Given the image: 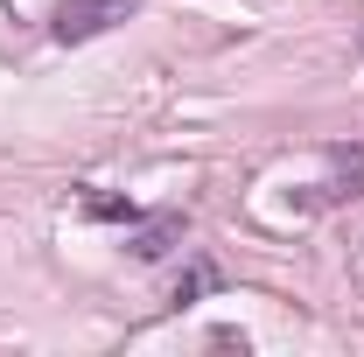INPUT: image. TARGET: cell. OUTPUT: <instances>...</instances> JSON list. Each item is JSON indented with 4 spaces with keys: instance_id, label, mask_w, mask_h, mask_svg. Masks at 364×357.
I'll list each match as a JSON object with an SVG mask.
<instances>
[{
    "instance_id": "1",
    "label": "cell",
    "mask_w": 364,
    "mask_h": 357,
    "mask_svg": "<svg viewBox=\"0 0 364 357\" xmlns=\"http://www.w3.org/2000/svg\"><path fill=\"white\" fill-rule=\"evenodd\" d=\"M140 7H147V0H56L49 36H56V43H91V36H105V28L134 21Z\"/></svg>"
},
{
    "instance_id": "2",
    "label": "cell",
    "mask_w": 364,
    "mask_h": 357,
    "mask_svg": "<svg viewBox=\"0 0 364 357\" xmlns=\"http://www.w3.org/2000/svg\"><path fill=\"white\" fill-rule=\"evenodd\" d=\"M176 245H182V211H161V218H147V224L134 231V238H127V252H134L140 267H154V260H168Z\"/></svg>"
},
{
    "instance_id": "3",
    "label": "cell",
    "mask_w": 364,
    "mask_h": 357,
    "mask_svg": "<svg viewBox=\"0 0 364 357\" xmlns=\"http://www.w3.org/2000/svg\"><path fill=\"white\" fill-rule=\"evenodd\" d=\"M329 169H336V182L322 189V203H350V196H364V147H329Z\"/></svg>"
},
{
    "instance_id": "4",
    "label": "cell",
    "mask_w": 364,
    "mask_h": 357,
    "mask_svg": "<svg viewBox=\"0 0 364 357\" xmlns=\"http://www.w3.org/2000/svg\"><path fill=\"white\" fill-rule=\"evenodd\" d=\"M77 211L98 218V224H140V203H134V196H105V189H85Z\"/></svg>"
},
{
    "instance_id": "5",
    "label": "cell",
    "mask_w": 364,
    "mask_h": 357,
    "mask_svg": "<svg viewBox=\"0 0 364 357\" xmlns=\"http://www.w3.org/2000/svg\"><path fill=\"white\" fill-rule=\"evenodd\" d=\"M218 280H225V273L210 267V260H189V267H182V280L168 287V309H182V302H196V294H210Z\"/></svg>"
}]
</instances>
